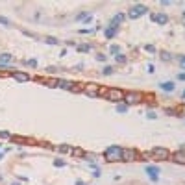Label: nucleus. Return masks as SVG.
I'll return each instance as SVG.
<instances>
[{"instance_id": "f257e3e1", "label": "nucleus", "mask_w": 185, "mask_h": 185, "mask_svg": "<svg viewBox=\"0 0 185 185\" xmlns=\"http://www.w3.org/2000/svg\"><path fill=\"white\" fill-rule=\"evenodd\" d=\"M104 156H106L107 161H121V157H122V148H121V146H109V148H106Z\"/></svg>"}, {"instance_id": "f03ea898", "label": "nucleus", "mask_w": 185, "mask_h": 185, "mask_svg": "<svg viewBox=\"0 0 185 185\" xmlns=\"http://www.w3.org/2000/svg\"><path fill=\"white\" fill-rule=\"evenodd\" d=\"M124 96H126V93L121 91V89H107L106 93V98L111 100V102H121V100H124Z\"/></svg>"}, {"instance_id": "7ed1b4c3", "label": "nucleus", "mask_w": 185, "mask_h": 185, "mask_svg": "<svg viewBox=\"0 0 185 185\" xmlns=\"http://www.w3.org/2000/svg\"><path fill=\"white\" fill-rule=\"evenodd\" d=\"M146 11H148L146 6H143V4H137V6H133V8L128 11V17H130V19H139V17H143Z\"/></svg>"}, {"instance_id": "20e7f679", "label": "nucleus", "mask_w": 185, "mask_h": 185, "mask_svg": "<svg viewBox=\"0 0 185 185\" xmlns=\"http://www.w3.org/2000/svg\"><path fill=\"white\" fill-rule=\"evenodd\" d=\"M152 154H154L156 159H168V157H170V152H168L167 148H163V146H156L152 150Z\"/></svg>"}, {"instance_id": "39448f33", "label": "nucleus", "mask_w": 185, "mask_h": 185, "mask_svg": "<svg viewBox=\"0 0 185 185\" xmlns=\"http://www.w3.org/2000/svg\"><path fill=\"white\" fill-rule=\"evenodd\" d=\"M124 100H126V104H139L143 100V94L141 93H135V91H130V93H126Z\"/></svg>"}, {"instance_id": "423d86ee", "label": "nucleus", "mask_w": 185, "mask_h": 185, "mask_svg": "<svg viewBox=\"0 0 185 185\" xmlns=\"http://www.w3.org/2000/svg\"><path fill=\"white\" fill-rule=\"evenodd\" d=\"M137 159V152L132 148H122V157L121 161H135Z\"/></svg>"}, {"instance_id": "0eeeda50", "label": "nucleus", "mask_w": 185, "mask_h": 185, "mask_svg": "<svg viewBox=\"0 0 185 185\" xmlns=\"http://www.w3.org/2000/svg\"><path fill=\"white\" fill-rule=\"evenodd\" d=\"M83 93L89 94L91 98H94V96H98V94H100V89L94 85V83H87V85L83 87Z\"/></svg>"}, {"instance_id": "6e6552de", "label": "nucleus", "mask_w": 185, "mask_h": 185, "mask_svg": "<svg viewBox=\"0 0 185 185\" xmlns=\"http://www.w3.org/2000/svg\"><path fill=\"white\" fill-rule=\"evenodd\" d=\"M152 21L157 22V24H167V22H168V17H167L165 13H154V15H152Z\"/></svg>"}, {"instance_id": "1a4fd4ad", "label": "nucleus", "mask_w": 185, "mask_h": 185, "mask_svg": "<svg viewBox=\"0 0 185 185\" xmlns=\"http://www.w3.org/2000/svg\"><path fill=\"white\" fill-rule=\"evenodd\" d=\"M124 19H126V13H117V15L111 19V24H109V26H111V28H117L118 24L124 21Z\"/></svg>"}, {"instance_id": "9d476101", "label": "nucleus", "mask_w": 185, "mask_h": 185, "mask_svg": "<svg viewBox=\"0 0 185 185\" xmlns=\"http://www.w3.org/2000/svg\"><path fill=\"white\" fill-rule=\"evenodd\" d=\"M146 174L150 176V179L157 182V174H159V168H157V167H146Z\"/></svg>"}, {"instance_id": "9b49d317", "label": "nucleus", "mask_w": 185, "mask_h": 185, "mask_svg": "<svg viewBox=\"0 0 185 185\" xmlns=\"http://www.w3.org/2000/svg\"><path fill=\"white\" fill-rule=\"evenodd\" d=\"M58 87H61V89H69V91H72L74 83H72V82H69V80H58Z\"/></svg>"}, {"instance_id": "f8f14e48", "label": "nucleus", "mask_w": 185, "mask_h": 185, "mask_svg": "<svg viewBox=\"0 0 185 185\" xmlns=\"http://www.w3.org/2000/svg\"><path fill=\"white\" fill-rule=\"evenodd\" d=\"M172 159L176 163H179V165H185V154L183 152H174L172 154Z\"/></svg>"}, {"instance_id": "ddd939ff", "label": "nucleus", "mask_w": 185, "mask_h": 185, "mask_svg": "<svg viewBox=\"0 0 185 185\" xmlns=\"http://www.w3.org/2000/svg\"><path fill=\"white\" fill-rule=\"evenodd\" d=\"M39 83H46L48 87H58V80H50V78H39Z\"/></svg>"}, {"instance_id": "4468645a", "label": "nucleus", "mask_w": 185, "mask_h": 185, "mask_svg": "<svg viewBox=\"0 0 185 185\" xmlns=\"http://www.w3.org/2000/svg\"><path fill=\"white\" fill-rule=\"evenodd\" d=\"M13 78L17 80V82H28L30 80V76L26 72H13Z\"/></svg>"}, {"instance_id": "2eb2a0df", "label": "nucleus", "mask_w": 185, "mask_h": 185, "mask_svg": "<svg viewBox=\"0 0 185 185\" xmlns=\"http://www.w3.org/2000/svg\"><path fill=\"white\" fill-rule=\"evenodd\" d=\"M159 87L163 89V91H174V83L172 82H163V83H159Z\"/></svg>"}, {"instance_id": "dca6fc26", "label": "nucleus", "mask_w": 185, "mask_h": 185, "mask_svg": "<svg viewBox=\"0 0 185 185\" xmlns=\"http://www.w3.org/2000/svg\"><path fill=\"white\" fill-rule=\"evenodd\" d=\"M13 61V56H9V54H2L0 56V65H8Z\"/></svg>"}, {"instance_id": "f3484780", "label": "nucleus", "mask_w": 185, "mask_h": 185, "mask_svg": "<svg viewBox=\"0 0 185 185\" xmlns=\"http://www.w3.org/2000/svg\"><path fill=\"white\" fill-rule=\"evenodd\" d=\"M58 150H59L61 154H72V150H74V148H72V146H69V144H61V146H59Z\"/></svg>"}, {"instance_id": "a211bd4d", "label": "nucleus", "mask_w": 185, "mask_h": 185, "mask_svg": "<svg viewBox=\"0 0 185 185\" xmlns=\"http://www.w3.org/2000/svg\"><path fill=\"white\" fill-rule=\"evenodd\" d=\"M115 33H117V28H111V26H109V28L106 30V37H109V39L115 37Z\"/></svg>"}, {"instance_id": "6ab92c4d", "label": "nucleus", "mask_w": 185, "mask_h": 185, "mask_svg": "<svg viewBox=\"0 0 185 185\" xmlns=\"http://www.w3.org/2000/svg\"><path fill=\"white\" fill-rule=\"evenodd\" d=\"M109 52L117 56V54H121V46H118V44H111V46H109Z\"/></svg>"}, {"instance_id": "aec40b11", "label": "nucleus", "mask_w": 185, "mask_h": 185, "mask_svg": "<svg viewBox=\"0 0 185 185\" xmlns=\"http://www.w3.org/2000/svg\"><path fill=\"white\" fill-rule=\"evenodd\" d=\"M117 111H118V113H128V104H118V106H117Z\"/></svg>"}, {"instance_id": "412c9836", "label": "nucleus", "mask_w": 185, "mask_h": 185, "mask_svg": "<svg viewBox=\"0 0 185 185\" xmlns=\"http://www.w3.org/2000/svg\"><path fill=\"white\" fill-rule=\"evenodd\" d=\"M115 59H117L118 63H126V56H124L122 52H121V54H117V56H115Z\"/></svg>"}, {"instance_id": "4be33fe9", "label": "nucleus", "mask_w": 185, "mask_h": 185, "mask_svg": "<svg viewBox=\"0 0 185 185\" xmlns=\"http://www.w3.org/2000/svg\"><path fill=\"white\" fill-rule=\"evenodd\" d=\"M102 72H104V76H111V74L115 72V69H113V67H106Z\"/></svg>"}, {"instance_id": "5701e85b", "label": "nucleus", "mask_w": 185, "mask_h": 185, "mask_svg": "<svg viewBox=\"0 0 185 185\" xmlns=\"http://www.w3.org/2000/svg\"><path fill=\"white\" fill-rule=\"evenodd\" d=\"M141 157H143V161H148L150 157H154V154L152 152H144V154H141Z\"/></svg>"}, {"instance_id": "b1692460", "label": "nucleus", "mask_w": 185, "mask_h": 185, "mask_svg": "<svg viewBox=\"0 0 185 185\" xmlns=\"http://www.w3.org/2000/svg\"><path fill=\"white\" fill-rule=\"evenodd\" d=\"M91 19V15H87V13H80L78 15V21H89Z\"/></svg>"}, {"instance_id": "393cba45", "label": "nucleus", "mask_w": 185, "mask_h": 185, "mask_svg": "<svg viewBox=\"0 0 185 185\" xmlns=\"http://www.w3.org/2000/svg\"><path fill=\"white\" fill-rule=\"evenodd\" d=\"M78 50H80V52H89V50H91V46H89V44H83V46L80 44V46H78Z\"/></svg>"}, {"instance_id": "a878e982", "label": "nucleus", "mask_w": 185, "mask_h": 185, "mask_svg": "<svg viewBox=\"0 0 185 185\" xmlns=\"http://www.w3.org/2000/svg\"><path fill=\"white\" fill-rule=\"evenodd\" d=\"M11 141H15V143H26V139H24V137H17V135H13V137H11Z\"/></svg>"}, {"instance_id": "bb28decb", "label": "nucleus", "mask_w": 185, "mask_h": 185, "mask_svg": "<svg viewBox=\"0 0 185 185\" xmlns=\"http://www.w3.org/2000/svg\"><path fill=\"white\" fill-rule=\"evenodd\" d=\"M72 154H74V156H85V152H83V150H80V148H74Z\"/></svg>"}, {"instance_id": "cd10ccee", "label": "nucleus", "mask_w": 185, "mask_h": 185, "mask_svg": "<svg viewBox=\"0 0 185 185\" xmlns=\"http://www.w3.org/2000/svg\"><path fill=\"white\" fill-rule=\"evenodd\" d=\"M26 65H28V67H37V59H28Z\"/></svg>"}, {"instance_id": "c85d7f7f", "label": "nucleus", "mask_w": 185, "mask_h": 185, "mask_svg": "<svg viewBox=\"0 0 185 185\" xmlns=\"http://www.w3.org/2000/svg\"><path fill=\"white\" fill-rule=\"evenodd\" d=\"M161 58L165 59V61H168V59H172V56H170V54H168V52H161Z\"/></svg>"}, {"instance_id": "c756f323", "label": "nucleus", "mask_w": 185, "mask_h": 185, "mask_svg": "<svg viewBox=\"0 0 185 185\" xmlns=\"http://www.w3.org/2000/svg\"><path fill=\"white\" fill-rule=\"evenodd\" d=\"M144 50H146V52H156V46H152V44H146V46H144Z\"/></svg>"}, {"instance_id": "7c9ffc66", "label": "nucleus", "mask_w": 185, "mask_h": 185, "mask_svg": "<svg viewBox=\"0 0 185 185\" xmlns=\"http://www.w3.org/2000/svg\"><path fill=\"white\" fill-rule=\"evenodd\" d=\"M0 24H4V26H9V21L6 17H0Z\"/></svg>"}, {"instance_id": "2f4dec72", "label": "nucleus", "mask_w": 185, "mask_h": 185, "mask_svg": "<svg viewBox=\"0 0 185 185\" xmlns=\"http://www.w3.org/2000/svg\"><path fill=\"white\" fill-rule=\"evenodd\" d=\"M46 43H48V44H58V39H54V37H48V39H46Z\"/></svg>"}, {"instance_id": "473e14b6", "label": "nucleus", "mask_w": 185, "mask_h": 185, "mask_svg": "<svg viewBox=\"0 0 185 185\" xmlns=\"http://www.w3.org/2000/svg\"><path fill=\"white\" fill-rule=\"evenodd\" d=\"M54 165H56V167H63V165H65V161H61V159H58V161L54 163Z\"/></svg>"}, {"instance_id": "72a5a7b5", "label": "nucleus", "mask_w": 185, "mask_h": 185, "mask_svg": "<svg viewBox=\"0 0 185 185\" xmlns=\"http://www.w3.org/2000/svg\"><path fill=\"white\" fill-rule=\"evenodd\" d=\"M178 80H182V82H185V72H179V74H178Z\"/></svg>"}, {"instance_id": "f704fd0d", "label": "nucleus", "mask_w": 185, "mask_h": 185, "mask_svg": "<svg viewBox=\"0 0 185 185\" xmlns=\"http://www.w3.org/2000/svg\"><path fill=\"white\" fill-rule=\"evenodd\" d=\"M96 59H98V61H106V56H102V54H98V56H96Z\"/></svg>"}, {"instance_id": "c9c22d12", "label": "nucleus", "mask_w": 185, "mask_h": 185, "mask_svg": "<svg viewBox=\"0 0 185 185\" xmlns=\"http://www.w3.org/2000/svg\"><path fill=\"white\" fill-rule=\"evenodd\" d=\"M179 63H182L183 67H185V58H179Z\"/></svg>"}, {"instance_id": "e433bc0d", "label": "nucleus", "mask_w": 185, "mask_h": 185, "mask_svg": "<svg viewBox=\"0 0 185 185\" xmlns=\"http://www.w3.org/2000/svg\"><path fill=\"white\" fill-rule=\"evenodd\" d=\"M76 185H85V182H76Z\"/></svg>"}, {"instance_id": "4c0bfd02", "label": "nucleus", "mask_w": 185, "mask_h": 185, "mask_svg": "<svg viewBox=\"0 0 185 185\" xmlns=\"http://www.w3.org/2000/svg\"><path fill=\"white\" fill-rule=\"evenodd\" d=\"M182 96H183V98H185V91H183V93H182Z\"/></svg>"}, {"instance_id": "58836bf2", "label": "nucleus", "mask_w": 185, "mask_h": 185, "mask_svg": "<svg viewBox=\"0 0 185 185\" xmlns=\"http://www.w3.org/2000/svg\"><path fill=\"white\" fill-rule=\"evenodd\" d=\"M0 159H2V154H0Z\"/></svg>"}, {"instance_id": "ea45409f", "label": "nucleus", "mask_w": 185, "mask_h": 185, "mask_svg": "<svg viewBox=\"0 0 185 185\" xmlns=\"http://www.w3.org/2000/svg\"><path fill=\"white\" fill-rule=\"evenodd\" d=\"M13 185H19V183H13Z\"/></svg>"}]
</instances>
